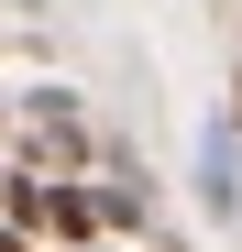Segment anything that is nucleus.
<instances>
[{
	"label": "nucleus",
	"instance_id": "obj_6",
	"mask_svg": "<svg viewBox=\"0 0 242 252\" xmlns=\"http://www.w3.org/2000/svg\"><path fill=\"white\" fill-rule=\"evenodd\" d=\"M88 252H121V241H88Z\"/></svg>",
	"mask_w": 242,
	"mask_h": 252
},
{
	"label": "nucleus",
	"instance_id": "obj_2",
	"mask_svg": "<svg viewBox=\"0 0 242 252\" xmlns=\"http://www.w3.org/2000/svg\"><path fill=\"white\" fill-rule=\"evenodd\" d=\"M44 230H55L66 252H88V241H99V187H88V176H44Z\"/></svg>",
	"mask_w": 242,
	"mask_h": 252
},
{
	"label": "nucleus",
	"instance_id": "obj_3",
	"mask_svg": "<svg viewBox=\"0 0 242 252\" xmlns=\"http://www.w3.org/2000/svg\"><path fill=\"white\" fill-rule=\"evenodd\" d=\"M99 230H143V176H132V164H110V187H99Z\"/></svg>",
	"mask_w": 242,
	"mask_h": 252
},
{
	"label": "nucleus",
	"instance_id": "obj_5",
	"mask_svg": "<svg viewBox=\"0 0 242 252\" xmlns=\"http://www.w3.org/2000/svg\"><path fill=\"white\" fill-rule=\"evenodd\" d=\"M0 154H11V99H0Z\"/></svg>",
	"mask_w": 242,
	"mask_h": 252
},
{
	"label": "nucleus",
	"instance_id": "obj_1",
	"mask_svg": "<svg viewBox=\"0 0 242 252\" xmlns=\"http://www.w3.org/2000/svg\"><path fill=\"white\" fill-rule=\"evenodd\" d=\"M198 208L209 220H242V154H231V121L198 132Z\"/></svg>",
	"mask_w": 242,
	"mask_h": 252
},
{
	"label": "nucleus",
	"instance_id": "obj_4",
	"mask_svg": "<svg viewBox=\"0 0 242 252\" xmlns=\"http://www.w3.org/2000/svg\"><path fill=\"white\" fill-rule=\"evenodd\" d=\"M0 252H33V230H11V220H0Z\"/></svg>",
	"mask_w": 242,
	"mask_h": 252
}]
</instances>
